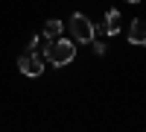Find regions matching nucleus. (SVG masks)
<instances>
[{
    "label": "nucleus",
    "mask_w": 146,
    "mask_h": 132,
    "mask_svg": "<svg viewBox=\"0 0 146 132\" xmlns=\"http://www.w3.org/2000/svg\"><path fill=\"white\" fill-rule=\"evenodd\" d=\"M44 59H47L50 65H56V68L70 65L73 59H76V41H73V38H64V35L50 38L47 47H44Z\"/></svg>",
    "instance_id": "nucleus-1"
},
{
    "label": "nucleus",
    "mask_w": 146,
    "mask_h": 132,
    "mask_svg": "<svg viewBox=\"0 0 146 132\" xmlns=\"http://www.w3.org/2000/svg\"><path fill=\"white\" fill-rule=\"evenodd\" d=\"M67 29H70V38L73 41H79V44H91L94 41V23L91 18L85 15V12H73L70 15V23H67Z\"/></svg>",
    "instance_id": "nucleus-2"
},
{
    "label": "nucleus",
    "mask_w": 146,
    "mask_h": 132,
    "mask_svg": "<svg viewBox=\"0 0 146 132\" xmlns=\"http://www.w3.org/2000/svg\"><path fill=\"white\" fill-rule=\"evenodd\" d=\"M18 70L23 76H41L44 74V62L35 50H27L23 56H18Z\"/></svg>",
    "instance_id": "nucleus-3"
},
{
    "label": "nucleus",
    "mask_w": 146,
    "mask_h": 132,
    "mask_svg": "<svg viewBox=\"0 0 146 132\" xmlns=\"http://www.w3.org/2000/svg\"><path fill=\"white\" fill-rule=\"evenodd\" d=\"M120 18H123V15H120L117 9H108L105 18H102V23H100V27H94V32H96V35H117V32H120Z\"/></svg>",
    "instance_id": "nucleus-4"
},
{
    "label": "nucleus",
    "mask_w": 146,
    "mask_h": 132,
    "mask_svg": "<svg viewBox=\"0 0 146 132\" xmlns=\"http://www.w3.org/2000/svg\"><path fill=\"white\" fill-rule=\"evenodd\" d=\"M129 41L146 47V21H131V27H129Z\"/></svg>",
    "instance_id": "nucleus-5"
},
{
    "label": "nucleus",
    "mask_w": 146,
    "mask_h": 132,
    "mask_svg": "<svg viewBox=\"0 0 146 132\" xmlns=\"http://www.w3.org/2000/svg\"><path fill=\"white\" fill-rule=\"evenodd\" d=\"M58 35H64V23L56 21V18H50V21L44 23V38L50 41V38H58Z\"/></svg>",
    "instance_id": "nucleus-6"
},
{
    "label": "nucleus",
    "mask_w": 146,
    "mask_h": 132,
    "mask_svg": "<svg viewBox=\"0 0 146 132\" xmlns=\"http://www.w3.org/2000/svg\"><path fill=\"white\" fill-rule=\"evenodd\" d=\"M91 50H94L96 56H105V50H108V47H105V41H100V38L94 35V41H91Z\"/></svg>",
    "instance_id": "nucleus-7"
},
{
    "label": "nucleus",
    "mask_w": 146,
    "mask_h": 132,
    "mask_svg": "<svg viewBox=\"0 0 146 132\" xmlns=\"http://www.w3.org/2000/svg\"><path fill=\"white\" fill-rule=\"evenodd\" d=\"M38 41H41L38 35H29V41H27V50H35V47H38Z\"/></svg>",
    "instance_id": "nucleus-8"
},
{
    "label": "nucleus",
    "mask_w": 146,
    "mask_h": 132,
    "mask_svg": "<svg viewBox=\"0 0 146 132\" xmlns=\"http://www.w3.org/2000/svg\"><path fill=\"white\" fill-rule=\"evenodd\" d=\"M126 3H140V0H126Z\"/></svg>",
    "instance_id": "nucleus-9"
}]
</instances>
